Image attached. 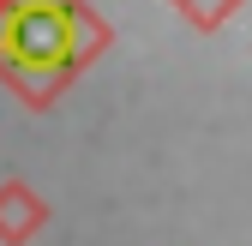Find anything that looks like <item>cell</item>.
<instances>
[{
  "label": "cell",
  "mask_w": 252,
  "mask_h": 246,
  "mask_svg": "<svg viewBox=\"0 0 252 246\" xmlns=\"http://www.w3.org/2000/svg\"><path fill=\"white\" fill-rule=\"evenodd\" d=\"M72 48H78V24H72L66 6H54V0H24L6 18V54L18 66L60 72V66H72Z\"/></svg>",
  "instance_id": "6da1fadb"
},
{
  "label": "cell",
  "mask_w": 252,
  "mask_h": 246,
  "mask_svg": "<svg viewBox=\"0 0 252 246\" xmlns=\"http://www.w3.org/2000/svg\"><path fill=\"white\" fill-rule=\"evenodd\" d=\"M36 228H42V198H30L24 186H6V192H0V240L18 246Z\"/></svg>",
  "instance_id": "7a4b0ae2"
}]
</instances>
